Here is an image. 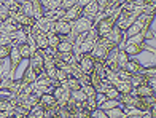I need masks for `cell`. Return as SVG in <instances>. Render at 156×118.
<instances>
[{
	"instance_id": "25",
	"label": "cell",
	"mask_w": 156,
	"mask_h": 118,
	"mask_svg": "<svg viewBox=\"0 0 156 118\" xmlns=\"http://www.w3.org/2000/svg\"><path fill=\"white\" fill-rule=\"evenodd\" d=\"M43 115H45V107L40 105V104H35L34 107H30L27 118H43Z\"/></svg>"
},
{
	"instance_id": "23",
	"label": "cell",
	"mask_w": 156,
	"mask_h": 118,
	"mask_svg": "<svg viewBox=\"0 0 156 118\" xmlns=\"http://www.w3.org/2000/svg\"><path fill=\"white\" fill-rule=\"evenodd\" d=\"M40 3L43 5L45 13L46 11H54L61 8V0H40Z\"/></svg>"
},
{
	"instance_id": "36",
	"label": "cell",
	"mask_w": 156,
	"mask_h": 118,
	"mask_svg": "<svg viewBox=\"0 0 156 118\" xmlns=\"http://www.w3.org/2000/svg\"><path fill=\"white\" fill-rule=\"evenodd\" d=\"M140 73L144 75V77L147 78V81H148V78H153V77H156V67L153 66V67H148V69H142Z\"/></svg>"
},
{
	"instance_id": "39",
	"label": "cell",
	"mask_w": 156,
	"mask_h": 118,
	"mask_svg": "<svg viewBox=\"0 0 156 118\" xmlns=\"http://www.w3.org/2000/svg\"><path fill=\"white\" fill-rule=\"evenodd\" d=\"M78 3V0H61V8L62 10H67L70 6H73Z\"/></svg>"
},
{
	"instance_id": "20",
	"label": "cell",
	"mask_w": 156,
	"mask_h": 118,
	"mask_svg": "<svg viewBox=\"0 0 156 118\" xmlns=\"http://www.w3.org/2000/svg\"><path fill=\"white\" fill-rule=\"evenodd\" d=\"M18 50H19L21 58H23V59H29V58H30V54H32V51L35 50V48L29 43V41H24V43L18 45Z\"/></svg>"
},
{
	"instance_id": "24",
	"label": "cell",
	"mask_w": 156,
	"mask_h": 118,
	"mask_svg": "<svg viewBox=\"0 0 156 118\" xmlns=\"http://www.w3.org/2000/svg\"><path fill=\"white\" fill-rule=\"evenodd\" d=\"M56 51L59 53H69V51H73V43L69 41L67 38H61V41L56 46Z\"/></svg>"
},
{
	"instance_id": "9",
	"label": "cell",
	"mask_w": 156,
	"mask_h": 118,
	"mask_svg": "<svg viewBox=\"0 0 156 118\" xmlns=\"http://www.w3.org/2000/svg\"><path fill=\"white\" fill-rule=\"evenodd\" d=\"M70 30H72V23H70V21H66L64 18H59V19L54 21V32L59 34L61 37L69 35Z\"/></svg>"
},
{
	"instance_id": "26",
	"label": "cell",
	"mask_w": 156,
	"mask_h": 118,
	"mask_svg": "<svg viewBox=\"0 0 156 118\" xmlns=\"http://www.w3.org/2000/svg\"><path fill=\"white\" fill-rule=\"evenodd\" d=\"M30 2H32V8H34V18L35 19H40L41 16L45 15L43 5L40 3V0H30Z\"/></svg>"
},
{
	"instance_id": "41",
	"label": "cell",
	"mask_w": 156,
	"mask_h": 118,
	"mask_svg": "<svg viewBox=\"0 0 156 118\" xmlns=\"http://www.w3.org/2000/svg\"><path fill=\"white\" fill-rule=\"evenodd\" d=\"M86 104H88V109H89V112L93 109L97 107V102H96V96H89V98H86Z\"/></svg>"
},
{
	"instance_id": "27",
	"label": "cell",
	"mask_w": 156,
	"mask_h": 118,
	"mask_svg": "<svg viewBox=\"0 0 156 118\" xmlns=\"http://www.w3.org/2000/svg\"><path fill=\"white\" fill-rule=\"evenodd\" d=\"M46 37H48V45H49V48L56 50V46H58V43L61 41V35H59V34H56V32H48Z\"/></svg>"
},
{
	"instance_id": "29",
	"label": "cell",
	"mask_w": 156,
	"mask_h": 118,
	"mask_svg": "<svg viewBox=\"0 0 156 118\" xmlns=\"http://www.w3.org/2000/svg\"><path fill=\"white\" fill-rule=\"evenodd\" d=\"M19 10L24 13V15H27V16H32L34 18V8H32V2L30 0H26V2L19 6Z\"/></svg>"
},
{
	"instance_id": "3",
	"label": "cell",
	"mask_w": 156,
	"mask_h": 118,
	"mask_svg": "<svg viewBox=\"0 0 156 118\" xmlns=\"http://www.w3.org/2000/svg\"><path fill=\"white\" fill-rule=\"evenodd\" d=\"M115 18L113 16H105L102 19H99L97 23L94 24L96 26V29H97V34H99V37H107L110 30L113 29V26H115Z\"/></svg>"
},
{
	"instance_id": "43",
	"label": "cell",
	"mask_w": 156,
	"mask_h": 118,
	"mask_svg": "<svg viewBox=\"0 0 156 118\" xmlns=\"http://www.w3.org/2000/svg\"><path fill=\"white\" fill-rule=\"evenodd\" d=\"M91 2V0H78V5H81V6H84V5H88Z\"/></svg>"
},
{
	"instance_id": "11",
	"label": "cell",
	"mask_w": 156,
	"mask_h": 118,
	"mask_svg": "<svg viewBox=\"0 0 156 118\" xmlns=\"http://www.w3.org/2000/svg\"><path fill=\"white\" fill-rule=\"evenodd\" d=\"M107 40L110 41V43H113L115 46H119L124 41V30H121L118 26H113V29L107 35Z\"/></svg>"
},
{
	"instance_id": "5",
	"label": "cell",
	"mask_w": 156,
	"mask_h": 118,
	"mask_svg": "<svg viewBox=\"0 0 156 118\" xmlns=\"http://www.w3.org/2000/svg\"><path fill=\"white\" fill-rule=\"evenodd\" d=\"M53 96L56 98L59 105H66L67 101L70 99V96H72V91H70L69 88H66L64 85H58L53 89Z\"/></svg>"
},
{
	"instance_id": "10",
	"label": "cell",
	"mask_w": 156,
	"mask_h": 118,
	"mask_svg": "<svg viewBox=\"0 0 156 118\" xmlns=\"http://www.w3.org/2000/svg\"><path fill=\"white\" fill-rule=\"evenodd\" d=\"M80 16H83V6L78 5V3L70 6V8H67V10H64V15H62V18L66 21H70V23H73V21L78 19Z\"/></svg>"
},
{
	"instance_id": "42",
	"label": "cell",
	"mask_w": 156,
	"mask_h": 118,
	"mask_svg": "<svg viewBox=\"0 0 156 118\" xmlns=\"http://www.w3.org/2000/svg\"><path fill=\"white\" fill-rule=\"evenodd\" d=\"M107 101V96H105L104 93H96V102H97V105H101L102 102Z\"/></svg>"
},
{
	"instance_id": "45",
	"label": "cell",
	"mask_w": 156,
	"mask_h": 118,
	"mask_svg": "<svg viewBox=\"0 0 156 118\" xmlns=\"http://www.w3.org/2000/svg\"><path fill=\"white\" fill-rule=\"evenodd\" d=\"M0 64H2V59H0Z\"/></svg>"
},
{
	"instance_id": "18",
	"label": "cell",
	"mask_w": 156,
	"mask_h": 118,
	"mask_svg": "<svg viewBox=\"0 0 156 118\" xmlns=\"http://www.w3.org/2000/svg\"><path fill=\"white\" fill-rule=\"evenodd\" d=\"M38 104L43 105L45 109H48V107H53L54 104H58V101H56V98L53 96V93H43V94H40Z\"/></svg>"
},
{
	"instance_id": "16",
	"label": "cell",
	"mask_w": 156,
	"mask_h": 118,
	"mask_svg": "<svg viewBox=\"0 0 156 118\" xmlns=\"http://www.w3.org/2000/svg\"><path fill=\"white\" fill-rule=\"evenodd\" d=\"M30 40L35 43V48H38V50H46V48L49 46V45H48V37H46V34H45V32L37 34V35L32 37Z\"/></svg>"
},
{
	"instance_id": "35",
	"label": "cell",
	"mask_w": 156,
	"mask_h": 118,
	"mask_svg": "<svg viewBox=\"0 0 156 118\" xmlns=\"http://www.w3.org/2000/svg\"><path fill=\"white\" fill-rule=\"evenodd\" d=\"M10 51H11V43H5V45H0V59H5L10 56Z\"/></svg>"
},
{
	"instance_id": "4",
	"label": "cell",
	"mask_w": 156,
	"mask_h": 118,
	"mask_svg": "<svg viewBox=\"0 0 156 118\" xmlns=\"http://www.w3.org/2000/svg\"><path fill=\"white\" fill-rule=\"evenodd\" d=\"M156 107V94L151 96H139V101L136 104V109L140 110V112H150L151 109Z\"/></svg>"
},
{
	"instance_id": "13",
	"label": "cell",
	"mask_w": 156,
	"mask_h": 118,
	"mask_svg": "<svg viewBox=\"0 0 156 118\" xmlns=\"http://www.w3.org/2000/svg\"><path fill=\"white\" fill-rule=\"evenodd\" d=\"M13 102L8 99H0V118H13Z\"/></svg>"
},
{
	"instance_id": "8",
	"label": "cell",
	"mask_w": 156,
	"mask_h": 118,
	"mask_svg": "<svg viewBox=\"0 0 156 118\" xmlns=\"http://www.w3.org/2000/svg\"><path fill=\"white\" fill-rule=\"evenodd\" d=\"M10 61H11V69H10V78H15V72L19 66V62L23 61L19 54V50H18V45L16 43H11V51H10Z\"/></svg>"
},
{
	"instance_id": "34",
	"label": "cell",
	"mask_w": 156,
	"mask_h": 118,
	"mask_svg": "<svg viewBox=\"0 0 156 118\" xmlns=\"http://www.w3.org/2000/svg\"><path fill=\"white\" fill-rule=\"evenodd\" d=\"M127 61H129V56H127L126 51L123 50L121 46H119V50H118V66H119V67H123Z\"/></svg>"
},
{
	"instance_id": "12",
	"label": "cell",
	"mask_w": 156,
	"mask_h": 118,
	"mask_svg": "<svg viewBox=\"0 0 156 118\" xmlns=\"http://www.w3.org/2000/svg\"><path fill=\"white\" fill-rule=\"evenodd\" d=\"M139 101V96L136 93H126L119 96V102L123 104V107L126 109H136V104Z\"/></svg>"
},
{
	"instance_id": "37",
	"label": "cell",
	"mask_w": 156,
	"mask_h": 118,
	"mask_svg": "<svg viewBox=\"0 0 156 118\" xmlns=\"http://www.w3.org/2000/svg\"><path fill=\"white\" fill-rule=\"evenodd\" d=\"M89 110L88 109H76V112L73 115V118H89Z\"/></svg>"
},
{
	"instance_id": "14",
	"label": "cell",
	"mask_w": 156,
	"mask_h": 118,
	"mask_svg": "<svg viewBox=\"0 0 156 118\" xmlns=\"http://www.w3.org/2000/svg\"><path fill=\"white\" fill-rule=\"evenodd\" d=\"M113 86L119 91V94H126V93L134 91V86H132L131 80H115L113 81Z\"/></svg>"
},
{
	"instance_id": "32",
	"label": "cell",
	"mask_w": 156,
	"mask_h": 118,
	"mask_svg": "<svg viewBox=\"0 0 156 118\" xmlns=\"http://www.w3.org/2000/svg\"><path fill=\"white\" fill-rule=\"evenodd\" d=\"M86 93L83 91V89H75V91H72V99H75L76 102H83V101H86Z\"/></svg>"
},
{
	"instance_id": "17",
	"label": "cell",
	"mask_w": 156,
	"mask_h": 118,
	"mask_svg": "<svg viewBox=\"0 0 156 118\" xmlns=\"http://www.w3.org/2000/svg\"><path fill=\"white\" fill-rule=\"evenodd\" d=\"M37 78H38V75L35 73V70H34L30 66H27L26 72L23 73V77H21L19 80L23 81L24 85H30V83H35V81H37Z\"/></svg>"
},
{
	"instance_id": "15",
	"label": "cell",
	"mask_w": 156,
	"mask_h": 118,
	"mask_svg": "<svg viewBox=\"0 0 156 118\" xmlns=\"http://www.w3.org/2000/svg\"><path fill=\"white\" fill-rule=\"evenodd\" d=\"M132 93H136L137 96H151V94H156V89L154 88H151L148 83H142V85H139V86H134V91Z\"/></svg>"
},
{
	"instance_id": "19",
	"label": "cell",
	"mask_w": 156,
	"mask_h": 118,
	"mask_svg": "<svg viewBox=\"0 0 156 118\" xmlns=\"http://www.w3.org/2000/svg\"><path fill=\"white\" fill-rule=\"evenodd\" d=\"M99 13V3H97V0H91V2L88 5H84L83 6V15H86V16H96Z\"/></svg>"
},
{
	"instance_id": "31",
	"label": "cell",
	"mask_w": 156,
	"mask_h": 118,
	"mask_svg": "<svg viewBox=\"0 0 156 118\" xmlns=\"http://www.w3.org/2000/svg\"><path fill=\"white\" fill-rule=\"evenodd\" d=\"M107 112V116H126V112H123V107H113V109H108L105 110Z\"/></svg>"
},
{
	"instance_id": "6",
	"label": "cell",
	"mask_w": 156,
	"mask_h": 118,
	"mask_svg": "<svg viewBox=\"0 0 156 118\" xmlns=\"http://www.w3.org/2000/svg\"><path fill=\"white\" fill-rule=\"evenodd\" d=\"M10 16L13 18V21L19 26V27H23V26H29V27H32L35 23H37V19L35 18H32V16H27V15H24L21 10H18V11H15V13H10Z\"/></svg>"
},
{
	"instance_id": "1",
	"label": "cell",
	"mask_w": 156,
	"mask_h": 118,
	"mask_svg": "<svg viewBox=\"0 0 156 118\" xmlns=\"http://www.w3.org/2000/svg\"><path fill=\"white\" fill-rule=\"evenodd\" d=\"M142 15V8H137L136 11H126V10H121V13L118 15L116 21H115V26H118L121 30H126L134 21L137 19V16Z\"/></svg>"
},
{
	"instance_id": "40",
	"label": "cell",
	"mask_w": 156,
	"mask_h": 118,
	"mask_svg": "<svg viewBox=\"0 0 156 118\" xmlns=\"http://www.w3.org/2000/svg\"><path fill=\"white\" fill-rule=\"evenodd\" d=\"M70 77V75L66 72V70H64V69H58V75H56V80H59L61 83L64 81V80H67Z\"/></svg>"
},
{
	"instance_id": "21",
	"label": "cell",
	"mask_w": 156,
	"mask_h": 118,
	"mask_svg": "<svg viewBox=\"0 0 156 118\" xmlns=\"http://www.w3.org/2000/svg\"><path fill=\"white\" fill-rule=\"evenodd\" d=\"M123 69H126L127 72H129L131 75H134V73H140V70L144 67L140 66V62H137V61H134V59H129L126 62V64L123 66Z\"/></svg>"
},
{
	"instance_id": "33",
	"label": "cell",
	"mask_w": 156,
	"mask_h": 118,
	"mask_svg": "<svg viewBox=\"0 0 156 118\" xmlns=\"http://www.w3.org/2000/svg\"><path fill=\"white\" fill-rule=\"evenodd\" d=\"M89 116H91V118H108V116H107V112H105L104 109H101V107H96V109L91 110Z\"/></svg>"
},
{
	"instance_id": "38",
	"label": "cell",
	"mask_w": 156,
	"mask_h": 118,
	"mask_svg": "<svg viewBox=\"0 0 156 118\" xmlns=\"http://www.w3.org/2000/svg\"><path fill=\"white\" fill-rule=\"evenodd\" d=\"M81 89H83V91L84 93H86V96H88V98H89V96H96V88L93 86V85H84V86H81Z\"/></svg>"
},
{
	"instance_id": "30",
	"label": "cell",
	"mask_w": 156,
	"mask_h": 118,
	"mask_svg": "<svg viewBox=\"0 0 156 118\" xmlns=\"http://www.w3.org/2000/svg\"><path fill=\"white\" fill-rule=\"evenodd\" d=\"M5 6H6V8H8V11L10 13H15V11H18L19 10V3H18V0H3V2H2Z\"/></svg>"
},
{
	"instance_id": "28",
	"label": "cell",
	"mask_w": 156,
	"mask_h": 118,
	"mask_svg": "<svg viewBox=\"0 0 156 118\" xmlns=\"http://www.w3.org/2000/svg\"><path fill=\"white\" fill-rule=\"evenodd\" d=\"M104 94L107 96V99H119V96H121V94H119V91L113 85H110L107 89H105Z\"/></svg>"
},
{
	"instance_id": "44",
	"label": "cell",
	"mask_w": 156,
	"mask_h": 118,
	"mask_svg": "<svg viewBox=\"0 0 156 118\" xmlns=\"http://www.w3.org/2000/svg\"><path fill=\"white\" fill-rule=\"evenodd\" d=\"M123 2H126V0H119V3H123Z\"/></svg>"
},
{
	"instance_id": "7",
	"label": "cell",
	"mask_w": 156,
	"mask_h": 118,
	"mask_svg": "<svg viewBox=\"0 0 156 118\" xmlns=\"http://www.w3.org/2000/svg\"><path fill=\"white\" fill-rule=\"evenodd\" d=\"M76 62L80 64L81 70L84 73H91V72H93V69H94L96 59L93 58V54H91V53H84V54H80V58H78Z\"/></svg>"
},
{
	"instance_id": "22",
	"label": "cell",
	"mask_w": 156,
	"mask_h": 118,
	"mask_svg": "<svg viewBox=\"0 0 156 118\" xmlns=\"http://www.w3.org/2000/svg\"><path fill=\"white\" fill-rule=\"evenodd\" d=\"M61 85H64L66 88H69L70 91H75V89H80L81 88V83H80V80H78L76 77H72V75H70V77L67 78V80H64Z\"/></svg>"
},
{
	"instance_id": "2",
	"label": "cell",
	"mask_w": 156,
	"mask_h": 118,
	"mask_svg": "<svg viewBox=\"0 0 156 118\" xmlns=\"http://www.w3.org/2000/svg\"><path fill=\"white\" fill-rule=\"evenodd\" d=\"M29 66L35 70V73L38 75H43V69H45V58H43V50H38L35 48L32 51L30 58H29Z\"/></svg>"
}]
</instances>
